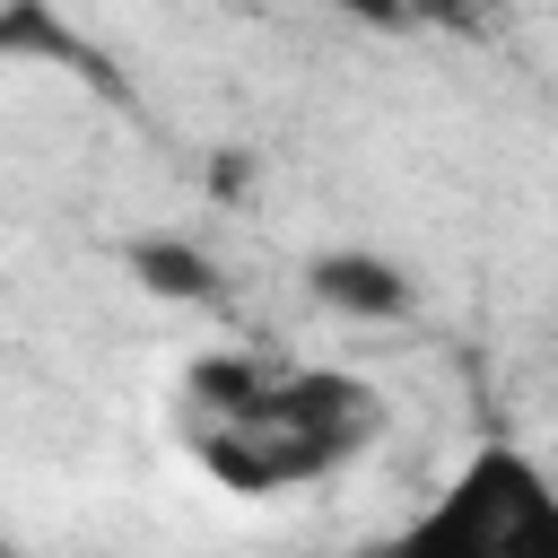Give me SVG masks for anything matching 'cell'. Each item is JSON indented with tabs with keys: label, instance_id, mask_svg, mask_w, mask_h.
I'll list each match as a JSON object with an SVG mask.
<instances>
[{
	"label": "cell",
	"instance_id": "cell-1",
	"mask_svg": "<svg viewBox=\"0 0 558 558\" xmlns=\"http://www.w3.org/2000/svg\"><path fill=\"white\" fill-rule=\"evenodd\" d=\"M384 427H392V410H384V392L366 375H340V366H270L235 418H201L192 427V453H201V471L218 488L279 497V488H305V480L349 471L357 453L384 445Z\"/></svg>",
	"mask_w": 558,
	"mask_h": 558
},
{
	"label": "cell",
	"instance_id": "cell-5",
	"mask_svg": "<svg viewBox=\"0 0 558 558\" xmlns=\"http://www.w3.org/2000/svg\"><path fill=\"white\" fill-rule=\"evenodd\" d=\"M331 17H357V26H410V0H314Z\"/></svg>",
	"mask_w": 558,
	"mask_h": 558
},
{
	"label": "cell",
	"instance_id": "cell-3",
	"mask_svg": "<svg viewBox=\"0 0 558 558\" xmlns=\"http://www.w3.org/2000/svg\"><path fill=\"white\" fill-rule=\"evenodd\" d=\"M305 296L323 314H349V323H401L418 305V279L392 262V253H366V244H331L305 262Z\"/></svg>",
	"mask_w": 558,
	"mask_h": 558
},
{
	"label": "cell",
	"instance_id": "cell-4",
	"mask_svg": "<svg viewBox=\"0 0 558 558\" xmlns=\"http://www.w3.org/2000/svg\"><path fill=\"white\" fill-rule=\"evenodd\" d=\"M131 279L166 305H209L218 296V262L192 244V235H140L131 244Z\"/></svg>",
	"mask_w": 558,
	"mask_h": 558
},
{
	"label": "cell",
	"instance_id": "cell-2",
	"mask_svg": "<svg viewBox=\"0 0 558 558\" xmlns=\"http://www.w3.org/2000/svg\"><path fill=\"white\" fill-rule=\"evenodd\" d=\"M384 558H558V488L523 445H480Z\"/></svg>",
	"mask_w": 558,
	"mask_h": 558
}]
</instances>
